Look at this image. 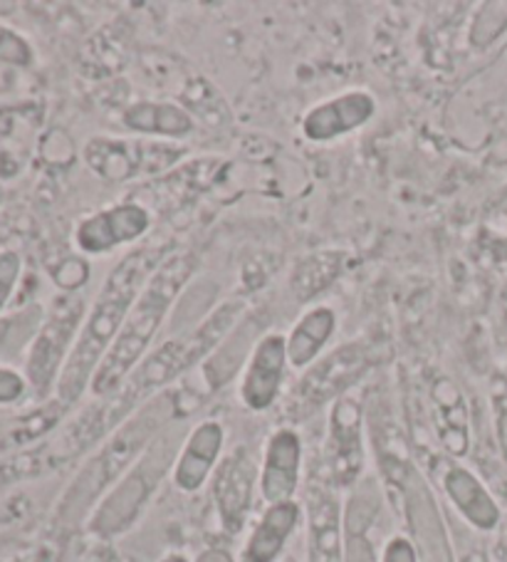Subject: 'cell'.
Wrapping results in <instances>:
<instances>
[{"instance_id":"1","label":"cell","mask_w":507,"mask_h":562,"mask_svg":"<svg viewBox=\"0 0 507 562\" xmlns=\"http://www.w3.org/2000/svg\"><path fill=\"white\" fill-rule=\"evenodd\" d=\"M169 254L171 250L164 246L139 248L122 258L106 276L100 295H97L90 315L84 319L82 333L67 355L60 382H57V402L70 406L80 400L84 386L92 382L97 367L102 364L104 355L112 350L114 340L120 337L136 297L142 295L144 285L149 283V278L169 258Z\"/></svg>"},{"instance_id":"2","label":"cell","mask_w":507,"mask_h":562,"mask_svg":"<svg viewBox=\"0 0 507 562\" xmlns=\"http://www.w3.org/2000/svg\"><path fill=\"white\" fill-rule=\"evenodd\" d=\"M196 270V258L193 254H169V258L156 268V273L144 285L142 295L136 297L129 317L116 337L112 350L104 355L102 364L97 367L92 376V392L100 396H110L122 390V384L129 380L136 362L142 360L144 352L149 350L151 340L164 325L171 305L189 278Z\"/></svg>"},{"instance_id":"3","label":"cell","mask_w":507,"mask_h":562,"mask_svg":"<svg viewBox=\"0 0 507 562\" xmlns=\"http://www.w3.org/2000/svg\"><path fill=\"white\" fill-rule=\"evenodd\" d=\"M243 313L240 300H228L223 303L216 313H211L203 323L191 329L189 335H181L179 340L166 342L154 355L144 360L142 367H136V372L129 374V380L124 382L120 392H114V402L106 406V412L97 416L100 419L102 431L106 426H112L116 419H122L126 412L134 409V404L144 400L146 394H151L159 386L177 380L181 372L191 370L193 364L201 362L211 350L226 340V335L238 323Z\"/></svg>"},{"instance_id":"4","label":"cell","mask_w":507,"mask_h":562,"mask_svg":"<svg viewBox=\"0 0 507 562\" xmlns=\"http://www.w3.org/2000/svg\"><path fill=\"white\" fill-rule=\"evenodd\" d=\"M169 441V439H166ZM154 443L149 451L144 453V459L136 463L134 471L126 476L110 498L102 503V508L97 510L92 520V530L102 532V536H114L124 528L132 526L136 513L151 496V491L159 486L166 467L171 461V443Z\"/></svg>"},{"instance_id":"5","label":"cell","mask_w":507,"mask_h":562,"mask_svg":"<svg viewBox=\"0 0 507 562\" xmlns=\"http://www.w3.org/2000/svg\"><path fill=\"white\" fill-rule=\"evenodd\" d=\"M166 402L169 400L161 396L159 402L146 406L139 416H134V419L126 424L110 443H106V449L94 459L92 467L84 471V476L80 479V483H77L75 491L77 493L87 491V496H92V493L100 491L104 483H110L116 473H120L126 463L136 457L139 446L149 441L156 434V429H159V426L169 419L171 406Z\"/></svg>"},{"instance_id":"6","label":"cell","mask_w":507,"mask_h":562,"mask_svg":"<svg viewBox=\"0 0 507 562\" xmlns=\"http://www.w3.org/2000/svg\"><path fill=\"white\" fill-rule=\"evenodd\" d=\"M367 367V355L359 345H349L322 360L315 370H309L302 382L290 394L288 409L295 416L309 414L315 406L325 404L337 392H342L349 382L357 380V374Z\"/></svg>"},{"instance_id":"7","label":"cell","mask_w":507,"mask_h":562,"mask_svg":"<svg viewBox=\"0 0 507 562\" xmlns=\"http://www.w3.org/2000/svg\"><path fill=\"white\" fill-rule=\"evenodd\" d=\"M82 317L80 297H67L55 307V313L47 319L43 333L37 335L33 345L31 360H27V376L37 392H45L53 384L57 370H60L63 357L70 347V340Z\"/></svg>"},{"instance_id":"8","label":"cell","mask_w":507,"mask_h":562,"mask_svg":"<svg viewBox=\"0 0 507 562\" xmlns=\"http://www.w3.org/2000/svg\"><path fill=\"white\" fill-rule=\"evenodd\" d=\"M256 459L240 446L223 459L213 479V498H216L218 516L228 532H240L252 506V486H256Z\"/></svg>"},{"instance_id":"9","label":"cell","mask_w":507,"mask_h":562,"mask_svg":"<svg viewBox=\"0 0 507 562\" xmlns=\"http://www.w3.org/2000/svg\"><path fill=\"white\" fill-rule=\"evenodd\" d=\"M151 226L149 211L139 203H120V206L104 209L94 216L84 218L77 226V246L84 254H110L112 248L132 244L139 236H144Z\"/></svg>"},{"instance_id":"10","label":"cell","mask_w":507,"mask_h":562,"mask_svg":"<svg viewBox=\"0 0 507 562\" xmlns=\"http://www.w3.org/2000/svg\"><path fill=\"white\" fill-rule=\"evenodd\" d=\"M398 483H402L404 488L408 522H412L416 548L421 552L424 562H453V552L451 546H448L443 520L438 516L431 491H428L424 479L418 476L414 469H406Z\"/></svg>"},{"instance_id":"11","label":"cell","mask_w":507,"mask_h":562,"mask_svg":"<svg viewBox=\"0 0 507 562\" xmlns=\"http://www.w3.org/2000/svg\"><path fill=\"white\" fill-rule=\"evenodd\" d=\"M376 102L369 92H347L317 104L302 120V132L309 142H331L354 132L374 117Z\"/></svg>"},{"instance_id":"12","label":"cell","mask_w":507,"mask_h":562,"mask_svg":"<svg viewBox=\"0 0 507 562\" xmlns=\"http://www.w3.org/2000/svg\"><path fill=\"white\" fill-rule=\"evenodd\" d=\"M288 364V340L282 335H268L258 342L243 380L240 394L252 412H266L278 400Z\"/></svg>"},{"instance_id":"13","label":"cell","mask_w":507,"mask_h":562,"mask_svg":"<svg viewBox=\"0 0 507 562\" xmlns=\"http://www.w3.org/2000/svg\"><path fill=\"white\" fill-rule=\"evenodd\" d=\"M364 463L362 451V412L354 400H342L331 412L329 467L339 486H349Z\"/></svg>"},{"instance_id":"14","label":"cell","mask_w":507,"mask_h":562,"mask_svg":"<svg viewBox=\"0 0 507 562\" xmlns=\"http://www.w3.org/2000/svg\"><path fill=\"white\" fill-rule=\"evenodd\" d=\"M300 459H302V443L295 431L282 429L272 436L266 451V463H262V479H260L262 496H266L270 506L290 503V498L295 496L297 481H300Z\"/></svg>"},{"instance_id":"15","label":"cell","mask_w":507,"mask_h":562,"mask_svg":"<svg viewBox=\"0 0 507 562\" xmlns=\"http://www.w3.org/2000/svg\"><path fill=\"white\" fill-rule=\"evenodd\" d=\"M223 449V426L218 422H203L196 431L189 436L183 446L181 459L173 471V483L181 491H199L211 476L216 459Z\"/></svg>"},{"instance_id":"16","label":"cell","mask_w":507,"mask_h":562,"mask_svg":"<svg viewBox=\"0 0 507 562\" xmlns=\"http://www.w3.org/2000/svg\"><path fill=\"white\" fill-rule=\"evenodd\" d=\"M446 493L458 506V510L473 522L477 530H493L500 522V508L493 501L491 493L477 481L471 471L453 467L443 479Z\"/></svg>"},{"instance_id":"17","label":"cell","mask_w":507,"mask_h":562,"mask_svg":"<svg viewBox=\"0 0 507 562\" xmlns=\"http://www.w3.org/2000/svg\"><path fill=\"white\" fill-rule=\"evenodd\" d=\"M139 142H114V139H94L87 144L84 159L94 173L106 181H126L142 173L149 164V151Z\"/></svg>"},{"instance_id":"18","label":"cell","mask_w":507,"mask_h":562,"mask_svg":"<svg viewBox=\"0 0 507 562\" xmlns=\"http://www.w3.org/2000/svg\"><path fill=\"white\" fill-rule=\"evenodd\" d=\"M300 520V508L295 503H278L270 506L266 516L260 518L258 528L252 530L246 550H243V562H272L280 550L285 548L290 532L295 530Z\"/></svg>"},{"instance_id":"19","label":"cell","mask_w":507,"mask_h":562,"mask_svg":"<svg viewBox=\"0 0 507 562\" xmlns=\"http://www.w3.org/2000/svg\"><path fill=\"white\" fill-rule=\"evenodd\" d=\"M309 562H342L339 506L319 488L309 493Z\"/></svg>"},{"instance_id":"20","label":"cell","mask_w":507,"mask_h":562,"mask_svg":"<svg viewBox=\"0 0 507 562\" xmlns=\"http://www.w3.org/2000/svg\"><path fill=\"white\" fill-rule=\"evenodd\" d=\"M124 124L132 132L156 134V137H189L193 120L187 110L169 102H142L124 112Z\"/></svg>"},{"instance_id":"21","label":"cell","mask_w":507,"mask_h":562,"mask_svg":"<svg viewBox=\"0 0 507 562\" xmlns=\"http://www.w3.org/2000/svg\"><path fill=\"white\" fill-rule=\"evenodd\" d=\"M337 327V315L329 307H315L300 317V323L288 337V360L292 367H307L329 342Z\"/></svg>"},{"instance_id":"22","label":"cell","mask_w":507,"mask_h":562,"mask_svg":"<svg viewBox=\"0 0 507 562\" xmlns=\"http://www.w3.org/2000/svg\"><path fill=\"white\" fill-rule=\"evenodd\" d=\"M63 409H65V404L55 402L50 406H45V409H37L33 414L21 416V419L0 424V451L15 449V446H23L27 441H35L37 436L50 431L57 424V419L63 416Z\"/></svg>"},{"instance_id":"23","label":"cell","mask_w":507,"mask_h":562,"mask_svg":"<svg viewBox=\"0 0 507 562\" xmlns=\"http://www.w3.org/2000/svg\"><path fill=\"white\" fill-rule=\"evenodd\" d=\"M342 270V254H319L307 258L305 263L297 268L292 276V288L300 300H309L312 295H319L331 280Z\"/></svg>"},{"instance_id":"24","label":"cell","mask_w":507,"mask_h":562,"mask_svg":"<svg viewBox=\"0 0 507 562\" xmlns=\"http://www.w3.org/2000/svg\"><path fill=\"white\" fill-rule=\"evenodd\" d=\"M0 63L15 67H27L33 63L31 43L5 25H0Z\"/></svg>"},{"instance_id":"25","label":"cell","mask_w":507,"mask_h":562,"mask_svg":"<svg viewBox=\"0 0 507 562\" xmlns=\"http://www.w3.org/2000/svg\"><path fill=\"white\" fill-rule=\"evenodd\" d=\"M18 276H21V256L13 254V250L0 254V310L8 303V297H11Z\"/></svg>"},{"instance_id":"26","label":"cell","mask_w":507,"mask_h":562,"mask_svg":"<svg viewBox=\"0 0 507 562\" xmlns=\"http://www.w3.org/2000/svg\"><path fill=\"white\" fill-rule=\"evenodd\" d=\"M25 394V380L13 370L0 367V404H13Z\"/></svg>"},{"instance_id":"27","label":"cell","mask_w":507,"mask_h":562,"mask_svg":"<svg viewBox=\"0 0 507 562\" xmlns=\"http://www.w3.org/2000/svg\"><path fill=\"white\" fill-rule=\"evenodd\" d=\"M384 562H418L416 548L406 538H394L386 546Z\"/></svg>"},{"instance_id":"28","label":"cell","mask_w":507,"mask_h":562,"mask_svg":"<svg viewBox=\"0 0 507 562\" xmlns=\"http://www.w3.org/2000/svg\"><path fill=\"white\" fill-rule=\"evenodd\" d=\"M199 562H233V560L228 558V552L209 550V552H203V555L199 558Z\"/></svg>"},{"instance_id":"29","label":"cell","mask_w":507,"mask_h":562,"mask_svg":"<svg viewBox=\"0 0 507 562\" xmlns=\"http://www.w3.org/2000/svg\"><path fill=\"white\" fill-rule=\"evenodd\" d=\"M15 3H0V15H11L15 11Z\"/></svg>"},{"instance_id":"30","label":"cell","mask_w":507,"mask_h":562,"mask_svg":"<svg viewBox=\"0 0 507 562\" xmlns=\"http://www.w3.org/2000/svg\"><path fill=\"white\" fill-rule=\"evenodd\" d=\"M164 562H189V560L183 558V555H169V558H166Z\"/></svg>"},{"instance_id":"31","label":"cell","mask_w":507,"mask_h":562,"mask_svg":"<svg viewBox=\"0 0 507 562\" xmlns=\"http://www.w3.org/2000/svg\"><path fill=\"white\" fill-rule=\"evenodd\" d=\"M467 562H473V560H467Z\"/></svg>"}]
</instances>
